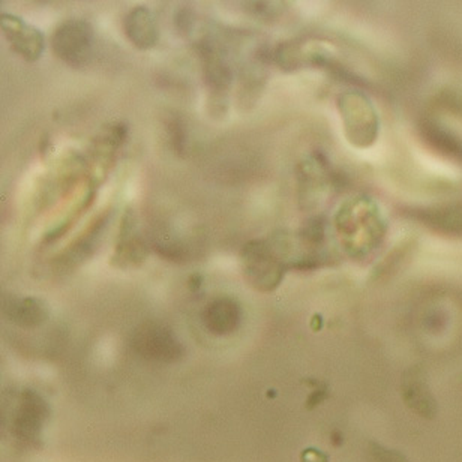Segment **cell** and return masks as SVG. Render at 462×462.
Returning a JSON list of instances; mask_svg holds the SVG:
<instances>
[{"label":"cell","instance_id":"cell-1","mask_svg":"<svg viewBox=\"0 0 462 462\" xmlns=\"http://www.w3.org/2000/svg\"><path fill=\"white\" fill-rule=\"evenodd\" d=\"M242 271L249 285L258 291H272L284 276V260L266 240H253L242 251Z\"/></svg>","mask_w":462,"mask_h":462},{"label":"cell","instance_id":"cell-2","mask_svg":"<svg viewBox=\"0 0 462 462\" xmlns=\"http://www.w3.org/2000/svg\"><path fill=\"white\" fill-rule=\"evenodd\" d=\"M9 430L17 440L35 445L41 440V432L49 419V405L36 392L22 391L11 400Z\"/></svg>","mask_w":462,"mask_h":462},{"label":"cell","instance_id":"cell-3","mask_svg":"<svg viewBox=\"0 0 462 462\" xmlns=\"http://www.w3.org/2000/svg\"><path fill=\"white\" fill-rule=\"evenodd\" d=\"M346 135L351 144L369 147L377 140L378 117L369 99L359 92H348L339 98Z\"/></svg>","mask_w":462,"mask_h":462},{"label":"cell","instance_id":"cell-4","mask_svg":"<svg viewBox=\"0 0 462 462\" xmlns=\"http://www.w3.org/2000/svg\"><path fill=\"white\" fill-rule=\"evenodd\" d=\"M51 49L69 67H86L94 53V29L85 20H68L51 36Z\"/></svg>","mask_w":462,"mask_h":462},{"label":"cell","instance_id":"cell-5","mask_svg":"<svg viewBox=\"0 0 462 462\" xmlns=\"http://www.w3.org/2000/svg\"><path fill=\"white\" fill-rule=\"evenodd\" d=\"M131 346L143 359L161 364H174L182 359L185 353L176 335L169 328L153 321L138 326L131 338Z\"/></svg>","mask_w":462,"mask_h":462},{"label":"cell","instance_id":"cell-6","mask_svg":"<svg viewBox=\"0 0 462 462\" xmlns=\"http://www.w3.org/2000/svg\"><path fill=\"white\" fill-rule=\"evenodd\" d=\"M0 26L14 53L22 56L27 62H35L41 58L44 51L45 40L40 29L27 24L24 20L13 14H2Z\"/></svg>","mask_w":462,"mask_h":462},{"label":"cell","instance_id":"cell-7","mask_svg":"<svg viewBox=\"0 0 462 462\" xmlns=\"http://www.w3.org/2000/svg\"><path fill=\"white\" fill-rule=\"evenodd\" d=\"M201 321L208 332L217 337H228L239 329L242 310L239 303L230 298L215 299L201 312Z\"/></svg>","mask_w":462,"mask_h":462},{"label":"cell","instance_id":"cell-8","mask_svg":"<svg viewBox=\"0 0 462 462\" xmlns=\"http://www.w3.org/2000/svg\"><path fill=\"white\" fill-rule=\"evenodd\" d=\"M4 312L11 323L22 329H35L49 319L47 305L35 298H5Z\"/></svg>","mask_w":462,"mask_h":462},{"label":"cell","instance_id":"cell-9","mask_svg":"<svg viewBox=\"0 0 462 462\" xmlns=\"http://www.w3.org/2000/svg\"><path fill=\"white\" fill-rule=\"evenodd\" d=\"M124 31L128 40L140 50L152 49L160 40L155 17L146 6H137L129 11L124 20Z\"/></svg>","mask_w":462,"mask_h":462},{"label":"cell","instance_id":"cell-10","mask_svg":"<svg viewBox=\"0 0 462 462\" xmlns=\"http://www.w3.org/2000/svg\"><path fill=\"white\" fill-rule=\"evenodd\" d=\"M199 51L203 59L206 83L212 90V94L227 92L233 80V74L224 60L223 54L219 53V50L209 41H203L199 45Z\"/></svg>","mask_w":462,"mask_h":462},{"label":"cell","instance_id":"cell-11","mask_svg":"<svg viewBox=\"0 0 462 462\" xmlns=\"http://www.w3.org/2000/svg\"><path fill=\"white\" fill-rule=\"evenodd\" d=\"M169 129L174 151L178 152V153H183L185 144H187V131H185V126H183L180 120L174 119L170 122Z\"/></svg>","mask_w":462,"mask_h":462}]
</instances>
